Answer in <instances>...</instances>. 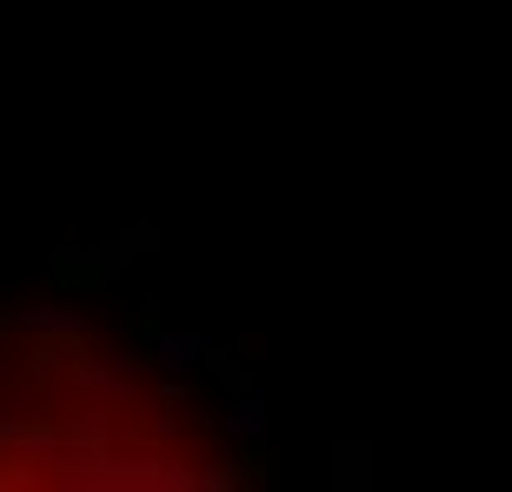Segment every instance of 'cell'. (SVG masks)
I'll return each mask as SVG.
<instances>
[{
  "mask_svg": "<svg viewBox=\"0 0 512 492\" xmlns=\"http://www.w3.org/2000/svg\"><path fill=\"white\" fill-rule=\"evenodd\" d=\"M213 446L133 353L40 326L0 346V486H193Z\"/></svg>",
  "mask_w": 512,
  "mask_h": 492,
  "instance_id": "obj_1",
  "label": "cell"
}]
</instances>
